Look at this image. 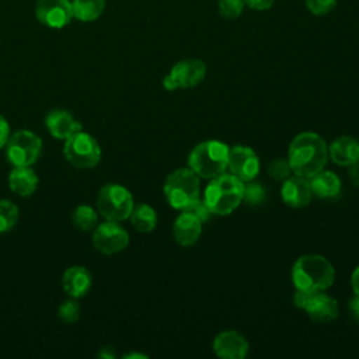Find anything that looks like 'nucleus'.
<instances>
[{
    "label": "nucleus",
    "mask_w": 359,
    "mask_h": 359,
    "mask_svg": "<svg viewBox=\"0 0 359 359\" xmlns=\"http://www.w3.org/2000/svg\"><path fill=\"white\" fill-rule=\"evenodd\" d=\"M107 6V0H72L73 18L83 22L98 20Z\"/></svg>",
    "instance_id": "obj_23"
},
{
    "label": "nucleus",
    "mask_w": 359,
    "mask_h": 359,
    "mask_svg": "<svg viewBox=\"0 0 359 359\" xmlns=\"http://www.w3.org/2000/svg\"><path fill=\"white\" fill-rule=\"evenodd\" d=\"M310 188L314 196L317 198H334L339 194L341 191V180L339 177L330 170H321L313 177L309 178Z\"/></svg>",
    "instance_id": "obj_21"
},
{
    "label": "nucleus",
    "mask_w": 359,
    "mask_h": 359,
    "mask_svg": "<svg viewBox=\"0 0 359 359\" xmlns=\"http://www.w3.org/2000/svg\"><path fill=\"white\" fill-rule=\"evenodd\" d=\"M80 311H81V307H80L77 299L70 297V299L63 300L60 303V306L57 307V317L60 318L62 323L72 324L79 320Z\"/></svg>",
    "instance_id": "obj_26"
},
{
    "label": "nucleus",
    "mask_w": 359,
    "mask_h": 359,
    "mask_svg": "<svg viewBox=\"0 0 359 359\" xmlns=\"http://www.w3.org/2000/svg\"><path fill=\"white\" fill-rule=\"evenodd\" d=\"M351 287L356 296H359V265L353 269L351 275Z\"/></svg>",
    "instance_id": "obj_37"
},
{
    "label": "nucleus",
    "mask_w": 359,
    "mask_h": 359,
    "mask_svg": "<svg viewBox=\"0 0 359 359\" xmlns=\"http://www.w3.org/2000/svg\"><path fill=\"white\" fill-rule=\"evenodd\" d=\"M206 65L201 59L189 57L177 62L163 79V87L168 91L178 88H192L206 77Z\"/></svg>",
    "instance_id": "obj_9"
},
{
    "label": "nucleus",
    "mask_w": 359,
    "mask_h": 359,
    "mask_svg": "<svg viewBox=\"0 0 359 359\" xmlns=\"http://www.w3.org/2000/svg\"><path fill=\"white\" fill-rule=\"evenodd\" d=\"M337 6V0H306V7L314 15L328 14Z\"/></svg>",
    "instance_id": "obj_30"
},
{
    "label": "nucleus",
    "mask_w": 359,
    "mask_h": 359,
    "mask_svg": "<svg viewBox=\"0 0 359 359\" xmlns=\"http://www.w3.org/2000/svg\"><path fill=\"white\" fill-rule=\"evenodd\" d=\"M294 289L317 293L325 292L335 280L334 265L320 254L300 255L290 271Z\"/></svg>",
    "instance_id": "obj_2"
},
{
    "label": "nucleus",
    "mask_w": 359,
    "mask_h": 359,
    "mask_svg": "<svg viewBox=\"0 0 359 359\" xmlns=\"http://www.w3.org/2000/svg\"><path fill=\"white\" fill-rule=\"evenodd\" d=\"M244 0H219L217 11L226 20L238 18L244 10Z\"/></svg>",
    "instance_id": "obj_27"
},
{
    "label": "nucleus",
    "mask_w": 359,
    "mask_h": 359,
    "mask_svg": "<svg viewBox=\"0 0 359 359\" xmlns=\"http://www.w3.org/2000/svg\"><path fill=\"white\" fill-rule=\"evenodd\" d=\"M304 311L313 321L330 323L338 317L339 306L337 299L331 294L325 292H317L311 293Z\"/></svg>",
    "instance_id": "obj_16"
},
{
    "label": "nucleus",
    "mask_w": 359,
    "mask_h": 359,
    "mask_svg": "<svg viewBox=\"0 0 359 359\" xmlns=\"http://www.w3.org/2000/svg\"><path fill=\"white\" fill-rule=\"evenodd\" d=\"M10 135H11L10 125H8L7 119L3 115H0V149H3L6 146Z\"/></svg>",
    "instance_id": "obj_33"
},
{
    "label": "nucleus",
    "mask_w": 359,
    "mask_h": 359,
    "mask_svg": "<svg viewBox=\"0 0 359 359\" xmlns=\"http://www.w3.org/2000/svg\"><path fill=\"white\" fill-rule=\"evenodd\" d=\"M227 170L243 182L251 181L259 172V158L251 147L236 144L229 150Z\"/></svg>",
    "instance_id": "obj_12"
},
{
    "label": "nucleus",
    "mask_w": 359,
    "mask_h": 359,
    "mask_svg": "<svg viewBox=\"0 0 359 359\" xmlns=\"http://www.w3.org/2000/svg\"><path fill=\"white\" fill-rule=\"evenodd\" d=\"M35 17L42 25L60 29L73 18L72 0H36Z\"/></svg>",
    "instance_id": "obj_11"
},
{
    "label": "nucleus",
    "mask_w": 359,
    "mask_h": 359,
    "mask_svg": "<svg viewBox=\"0 0 359 359\" xmlns=\"http://www.w3.org/2000/svg\"><path fill=\"white\" fill-rule=\"evenodd\" d=\"M244 182L231 172H223L209 181L203 191V201L212 215L227 216L243 202Z\"/></svg>",
    "instance_id": "obj_3"
},
{
    "label": "nucleus",
    "mask_w": 359,
    "mask_h": 359,
    "mask_svg": "<svg viewBox=\"0 0 359 359\" xmlns=\"http://www.w3.org/2000/svg\"><path fill=\"white\" fill-rule=\"evenodd\" d=\"M265 199V188L258 184L251 181L244 182V195H243V201L250 203V205H258Z\"/></svg>",
    "instance_id": "obj_28"
},
{
    "label": "nucleus",
    "mask_w": 359,
    "mask_h": 359,
    "mask_svg": "<svg viewBox=\"0 0 359 359\" xmlns=\"http://www.w3.org/2000/svg\"><path fill=\"white\" fill-rule=\"evenodd\" d=\"M172 233L175 241L181 247L194 245L202 233V222L192 213L182 210L172 224Z\"/></svg>",
    "instance_id": "obj_17"
},
{
    "label": "nucleus",
    "mask_w": 359,
    "mask_h": 359,
    "mask_svg": "<svg viewBox=\"0 0 359 359\" xmlns=\"http://www.w3.org/2000/svg\"><path fill=\"white\" fill-rule=\"evenodd\" d=\"M6 157L13 167H31L41 156V137L28 130L20 129L10 135L6 143Z\"/></svg>",
    "instance_id": "obj_8"
},
{
    "label": "nucleus",
    "mask_w": 359,
    "mask_h": 359,
    "mask_svg": "<svg viewBox=\"0 0 359 359\" xmlns=\"http://www.w3.org/2000/svg\"><path fill=\"white\" fill-rule=\"evenodd\" d=\"M280 196L285 205L293 209L306 208L313 198L309 178L292 174L282 181Z\"/></svg>",
    "instance_id": "obj_14"
},
{
    "label": "nucleus",
    "mask_w": 359,
    "mask_h": 359,
    "mask_svg": "<svg viewBox=\"0 0 359 359\" xmlns=\"http://www.w3.org/2000/svg\"><path fill=\"white\" fill-rule=\"evenodd\" d=\"M230 147L220 140H203L188 156V168L199 178L212 180L227 170Z\"/></svg>",
    "instance_id": "obj_4"
},
{
    "label": "nucleus",
    "mask_w": 359,
    "mask_h": 359,
    "mask_svg": "<svg viewBox=\"0 0 359 359\" xmlns=\"http://www.w3.org/2000/svg\"><path fill=\"white\" fill-rule=\"evenodd\" d=\"M91 273L81 265L69 266L62 275V287L65 293L74 299L86 296L91 287Z\"/></svg>",
    "instance_id": "obj_18"
},
{
    "label": "nucleus",
    "mask_w": 359,
    "mask_h": 359,
    "mask_svg": "<svg viewBox=\"0 0 359 359\" xmlns=\"http://www.w3.org/2000/svg\"><path fill=\"white\" fill-rule=\"evenodd\" d=\"M348 177L353 185L359 187V163L348 167Z\"/></svg>",
    "instance_id": "obj_36"
},
{
    "label": "nucleus",
    "mask_w": 359,
    "mask_h": 359,
    "mask_svg": "<svg viewBox=\"0 0 359 359\" xmlns=\"http://www.w3.org/2000/svg\"><path fill=\"white\" fill-rule=\"evenodd\" d=\"M287 161L293 174L310 178L325 168L328 144L316 132H300L289 144Z\"/></svg>",
    "instance_id": "obj_1"
},
{
    "label": "nucleus",
    "mask_w": 359,
    "mask_h": 359,
    "mask_svg": "<svg viewBox=\"0 0 359 359\" xmlns=\"http://www.w3.org/2000/svg\"><path fill=\"white\" fill-rule=\"evenodd\" d=\"M348 310H349L351 316H352L356 321H359V296L355 294V297H352V299L349 300Z\"/></svg>",
    "instance_id": "obj_35"
},
{
    "label": "nucleus",
    "mask_w": 359,
    "mask_h": 359,
    "mask_svg": "<svg viewBox=\"0 0 359 359\" xmlns=\"http://www.w3.org/2000/svg\"><path fill=\"white\" fill-rule=\"evenodd\" d=\"M8 188L18 196H31L39 184L36 172L29 167H14L7 177Z\"/></svg>",
    "instance_id": "obj_20"
},
{
    "label": "nucleus",
    "mask_w": 359,
    "mask_h": 359,
    "mask_svg": "<svg viewBox=\"0 0 359 359\" xmlns=\"http://www.w3.org/2000/svg\"><path fill=\"white\" fill-rule=\"evenodd\" d=\"M98 210L90 205H79L72 212V224L80 231L94 230L98 224Z\"/></svg>",
    "instance_id": "obj_24"
},
{
    "label": "nucleus",
    "mask_w": 359,
    "mask_h": 359,
    "mask_svg": "<svg viewBox=\"0 0 359 359\" xmlns=\"http://www.w3.org/2000/svg\"><path fill=\"white\" fill-rule=\"evenodd\" d=\"M128 219L130 224L140 233H150L157 226V213L154 208L147 203L135 205Z\"/></svg>",
    "instance_id": "obj_22"
},
{
    "label": "nucleus",
    "mask_w": 359,
    "mask_h": 359,
    "mask_svg": "<svg viewBox=\"0 0 359 359\" xmlns=\"http://www.w3.org/2000/svg\"><path fill=\"white\" fill-rule=\"evenodd\" d=\"M45 125L52 137L66 140L76 132L81 130L83 126L67 109H52L45 118Z\"/></svg>",
    "instance_id": "obj_15"
},
{
    "label": "nucleus",
    "mask_w": 359,
    "mask_h": 359,
    "mask_svg": "<svg viewBox=\"0 0 359 359\" xmlns=\"http://www.w3.org/2000/svg\"><path fill=\"white\" fill-rule=\"evenodd\" d=\"M266 171L269 174L271 178L273 180H278V181H283L286 180L289 175H292V168L289 165V161L287 158H275L272 160L268 167H266Z\"/></svg>",
    "instance_id": "obj_29"
},
{
    "label": "nucleus",
    "mask_w": 359,
    "mask_h": 359,
    "mask_svg": "<svg viewBox=\"0 0 359 359\" xmlns=\"http://www.w3.org/2000/svg\"><path fill=\"white\" fill-rule=\"evenodd\" d=\"M18 206L10 199H0V234L10 231L18 222Z\"/></svg>",
    "instance_id": "obj_25"
},
{
    "label": "nucleus",
    "mask_w": 359,
    "mask_h": 359,
    "mask_svg": "<svg viewBox=\"0 0 359 359\" xmlns=\"http://www.w3.org/2000/svg\"><path fill=\"white\" fill-rule=\"evenodd\" d=\"M212 349L222 359H244L248 355L250 345L241 332L226 330L213 338Z\"/></svg>",
    "instance_id": "obj_13"
},
{
    "label": "nucleus",
    "mask_w": 359,
    "mask_h": 359,
    "mask_svg": "<svg viewBox=\"0 0 359 359\" xmlns=\"http://www.w3.org/2000/svg\"><path fill=\"white\" fill-rule=\"evenodd\" d=\"M63 156L74 168H94L101 160V147L98 142L83 129L65 140Z\"/></svg>",
    "instance_id": "obj_7"
},
{
    "label": "nucleus",
    "mask_w": 359,
    "mask_h": 359,
    "mask_svg": "<svg viewBox=\"0 0 359 359\" xmlns=\"http://www.w3.org/2000/svg\"><path fill=\"white\" fill-rule=\"evenodd\" d=\"M244 4L252 10L264 11L269 10L275 4V0H244Z\"/></svg>",
    "instance_id": "obj_32"
},
{
    "label": "nucleus",
    "mask_w": 359,
    "mask_h": 359,
    "mask_svg": "<svg viewBox=\"0 0 359 359\" xmlns=\"http://www.w3.org/2000/svg\"><path fill=\"white\" fill-rule=\"evenodd\" d=\"M123 358H126V359H132V358L146 359V358H147V355H144V353H137V352H130V353H126V355H123Z\"/></svg>",
    "instance_id": "obj_38"
},
{
    "label": "nucleus",
    "mask_w": 359,
    "mask_h": 359,
    "mask_svg": "<svg viewBox=\"0 0 359 359\" xmlns=\"http://www.w3.org/2000/svg\"><path fill=\"white\" fill-rule=\"evenodd\" d=\"M163 192L171 208L182 210L201 198L199 177L191 168H177L167 175Z\"/></svg>",
    "instance_id": "obj_5"
},
{
    "label": "nucleus",
    "mask_w": 359,
    "mask_h": 359,
    "mask_svg": "<svg viewBox=\"0 0 359 359\" xmlns=\"http://www.w3.org/2000/svg\"><path fill=\"white\" fill-rule=\"evenodd\" d=\"M135 206L130 191L115 182L105 184L97 195V210L105 220L123 222L129 217Z\"/></svg>",
    "instance_id": "obj_6"
},
{
    "label": "nucleus",
    "mask_w": 359,
    "mask_h": 359,
    "mask_svg": "<svg viewBox=\"0 0 359 359\" xmlns=\"http://www.w3.org/2000/svg\"><path fill=\"white\" fill-rule=\"evenodd\" d=\"M328 158L342 167L359 163V140L348 135L337 137L328 146Z\"/></svg>",
    "instance_id": "obj_19"
},
{
    "label": "nucleus",
    "mask_w": 359,
    "mask_h": 359,
    "mask_svg": "<svg viewBox=\"0 0 359 359\" xmlns=\"http://www.w3.org/2000/svg\"><path fill=\"white\" fill-rule=\"evenodd\" d=\"M97 356H98V358H102V359H114V358H116V352H115L114 346L105 345V346H101V348L98 349Z\"/></svg>",
    "instance_id": "obj_34"
},
{
    "label": "nucleus",
    "mask_w": 359,
    "mask_h": 359,
    "mask_svg": "<svg viewBox=\"0 0 359 359\" xmlns=\"http://www.w3.org/2000/svg\"><path fill=\"white\" fill-rule=\"evenodd\" d=\"M93 244L97 251L111 255L125 250L129 244V234L119 222L105 220L98 223L93 231Z\"/></svg>",
    "instance_id": "obj_10"
},
{
    "label": "nucleus",
    "mask_w": 359,
    "mask_h": 359,
    "mask_svg": "<svg viewBox=\"0 0 359 359\" xmlns=\"http://www.w3.org/2000/svg\"><path fill=\"white\" fill-rule=\"evenodd\" d=\"M182 210H187V212L195 215L202 223H205L206 220H209L210 216H212V212H210L209 208L206 206L205 201L201 199V198H198L196 201H194L191 205H188V206H187L185 209H182Z\"/></svg>",
    "instance_id": "obj_31"
}]
</instances>
